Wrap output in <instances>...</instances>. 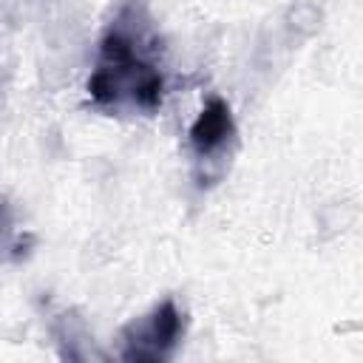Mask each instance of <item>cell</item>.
<instances>
[{"label":"cell","mask_w":363,"mask_h":363,"mask_svg":"<svg viewBox=\"0 0 363 363\" xmlns=\"http://www.w3.org/2000/svg\"><path fill=\"white\" fill-rule=\"evenodd\" d=\"M156 48L147 3L125 0L99 40V60L85 85L91 102L113 113H153L164 94Z\"/></svg>","instance_id":"obj_1"},{"label":"cell","mask_w":363,"mask_h":363,"mask_svg":"<svg viewBox=\"0 0 363 363\" xmlns=\"http://www.w3.org/2000/svg\"><path fill=\"white\" fill-rule=\"evenodd\" d=\"M31 247H34V238L17 233V224H14V213H11L9 199H0V261L20 264V261L28 258Z\"/></svg>","instance_id":"obj_4"},{"label":"cell","mask_w":363,"mask_h":363,"mask_svg":"<svg viewBox=\"0 0 363 363\" xmlns=\"http://www.w3.org/2000/svg\"><path fill=\"white\" fill-rule=\"evenodd\" d=\"M190 147L193 153L204 162H210L213 156H218L230 142H235V119L230 105L221 96L207 99V105L199 111V116L193 119L190 130H187Z\"/></svg>","instance_id":"obj_3"},{"label":"cell","mask_w":363,"mask_h":363,"mask_svg":"<svg viewBox=\"0 0 363 363\" xmlns=\"http://www.w3.org/2000/svg\"><path fill=\"white\" fill-rule=\"evenodd\" d=\"M184 335V315L173 298L156 303L147 315L130 320L122 329L119 357L128 363H162L173 357Z\"/></svg>","instance_id":"obj_2"}]
</instances>
